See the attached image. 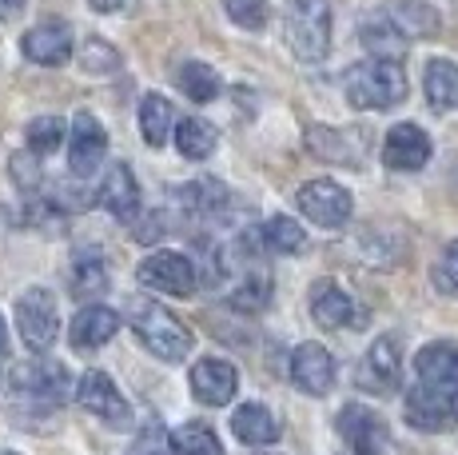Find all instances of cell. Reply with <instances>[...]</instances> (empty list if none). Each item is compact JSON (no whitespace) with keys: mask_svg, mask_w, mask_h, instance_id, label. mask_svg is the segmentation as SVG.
<instances>
[{"mask_svg":"<svg viewBox=\"0 0 458 455\" xmlns=\"http://www.w3.org/2000/svg\"><path fill=\"white\" fill-rule=\"evenodd\" d=\"M343 92H347L351 108H363V112H386L394 104L407 100V73H403L399 60H386V56H371V60H359V64L347 68L343 76Z\"/></svg>","mask_w":458,"mask_h":455,"instance_id":"obj_1","label":"cell"},{"mask_svg":"<svg viewBox=\"0 0 458 455\" xmlns=\"http://www.w3.org/2000/svg\"><path fill=\"white\" fill-rule=\"evenodd\" d=\"M128 323H131V331H136L140 344H144L148 352H152L156 360H164V364L188 360V352L196 348L191 331L183 328V323L175 320L164 304L148 300V296H131L128 300Z\"/></svg>","mask_w":458,"mask_h":455,"instance_id":"obj_2","label":"cell"},{"mask_svg":"<svg viewBox=\"0 0 458 455\" xmlns=\"http://www.w3.org/2000/svg\"><path fill=\"white\" fill-rule=\"evenodd\" d=\"M284 32L303 64H319L331 52V4L327 0H292Z\"/></svg>","mask_w":458,"mask_h":455,"instance_id":"obj_3","label":"cell"},{"mask_svg":"<svg viewBox=\"0 0 458 455\" xmlns=\"http://www.w3.org/2000/svg\"><path fill=\"white\" fill-rule=\"evenodd\" d=\"M13 399L29 408H60L68 399V372L56 360H37V364H21L13 375Z\"/></svg>","mask_w":458,"mask_h":455,"instance_id":"obj_4","label":"cell"},{"mask_svg":"<svg viewBox=\"0 0 458 455\" xmlns=\"http://www.w3.org/2000/svg\"><path fill=\"white\" fill-rule=\"evenodd\" d=\"M16 328H21V339L32 352H48L60 336L56 296H52L48 288H29V292L16 300Z\"/></svg>","mask_w":458,"mask_h":455,"instance_id":"obj_5","label":"cell"},{"mask_svg":"<svg viewBox=\"0 0 458 455\" xmlns=\"http://www.w3.org/2000/svg\"><path fill=\"white\" fill-rule=\"evenodd\" d=\"M140 284L152 288V292H164V296H191L199 288V268L191 264L188 256L180 252H152L144 264L136 268Z\"/></svg>","mask_w":458,"mask_h":455,"instance_id":"obj_6","label":"cell"},{"mask_svg":"<svg viewBox=\"0 0 458 455\" xmlns=\"http://www.w3.org/2000/svg\"><path fill=\"white\" fill-rule=\"evenodd\" d=\"M403 416H407V424L419 427V432H451V427H458V391L419 383V388L407 391Z\"/></svg>","mask_w":458,"mask_h":455,"instance_id":"obj_7","label":"cell"},{"mask_svg":"<svg viewBox=\"0 0 458 455\" xmlns=\"http://www.w3.org/2000/svg\"><path fill=\"white\" fill-rule=\"evenodd\" d=\"M399 380H403V356H399V339L394 336H378L367 356L359 360L355 367V383L371 396H391L399 391Z\"/></svg>","mask_w":458,"mask_h":455,"instance_id":"obj_8","label":"cell"},{"mask_svg":"<svg viewBox=\"0 0 458 455\" xmlns=\"http://www.w3.org/2000/svg\"><path fill=\"white\" fill-rule=\"evenodd\" d=\"M295 204H299V212H303L311 224H319V228H343V224L351 220V208H355V200H351V192L343 188V184H335V180H307L303 188H299Z\"/></svg>","mask_w":458,"mask_h":455,"instance_id":"obj_9","label":"cell"},{"mask_svg":"<svg viewBox=\"0 0 458 455\" xmlns=\"http://www.w3.org/2000/svg\"><path fill=\"white\" fill-rule=\"evenodd\" d=\"M76 404H81L84 411H92L96 419H104V424H112V427H124L131 419L128 399L120 396V388L104 372H84L81 375V383H76Z\"/></svg>","mask_w":458,"mask_h":455,"instance_id":"obj_10","label":"cell"},{"mask_svg":"<svg viewBox=\"0 0 458 455\" xmlns=\"http://www.w3.org/2000/svg\"><path fill=\"white\" fill-rule=\"evenodd\" d=\"M104 152H108V133H104V124L92 112H76L72 136H68V168H72L76 176H92L104 164Z\"/></svg>","mask_w":458,"mask_h":455,"instance_id":"obj_11","label":"cell"},{"mask_svg":"<svg viewBox=\"0 0 458 455\" xmlns=\"http://www.w3.org/2000/svg\"><path fill=\"white\" fill-rule=\"evenodd\" d=\"M335 427H339V435L347 440V448L355 455H383L386 448V424L383 416L363 404H347L335 416Z\"/></svg>","mask_w":458,"mask_h":455,"instance_id":"obj_12","label":"cell"},{"mask_svg":"<svg viewBox=\"0 0 458 455\" xmlns=\"http://www.w3.org/2000/svg\"><path fill=\"white\" fill-rule=\"evenodd\" d=\"M311 316L319 328L327 331H339V328H363L367 316L347 292H343L335 279H319L311 288Z\"/></svg>","mask_w":458,"mask_h":455,"instance_id":"obj_13","label":"cell"},{"mask_svg":"<svg viewBox=\"0 0 458 455\" xmlns=\"http://www.w3.org/2000/svg\"><path fill=\"white\" fill-rule=\"evenodd\" d=\"M191 396L199 399L204 408H224L235 399V388H240V372H235L227 360H219V356H208V360H199L191 367Z\"/></svg>","mask_w":458,"mask_h":455,"instance_id":"obj_14","label":"cell"},{"mask_svg":"<svg viewBox=\"0 0 458 455\" xmlns=\"http://www.w3.org/2000/svg\"><path fill=\"white\" fill-rule=\"evenodd\" d=\"M21 52L32 64H44V68L68 64V56H72V29H68L64 21L37 24V29H29L21 37Z\"/></svg>","mask_w":458,"mask_h":455,"instance_id":"obj_15","label":"cell"},{"mask_svg":"<svg viewBox=\"0 0 458 455\" xmlns=\"http://www.w3.org/2000/svg\"><path fill=\"white\" fill-rule=\"evenodd\" d=\"M292 383L307 396H327L335 388V360L323 344H299L292 352Z\"/></svg>","mask_w":458,"mask_h":455,"instance_id":"obj_16","label":"cell"},{"mask_svg":"<svg viewBox=\"0 0 458 455\" xmlns=\"http://www.w3.org/2000/svg\"><path fill=\"white\" fill-rule=\"evenodd\" d=\"M430 160V136L419 124H394L383 140V164L391 172H419Z\"/></svg>","mask_w":458,"mask_h":455,"instance_id":"obj_17","label":"cell"},{"mask_svg":"<svg viewBox=\"0 0 458 455\" xmlns=\"http://www.w3.org/2000/svg\"><path fill=\"white\" fill-rule=\"evenodd\" d=\"M96 204L108 216H116L120 224H136L140 216V184L131 176L128 164H112L108 176H104L100 192H96Z\"/></svg>","mask_w":458,"mask_h":455,"instance_id":"obj_18","label":"cell"},{"mask_svg":"<svg viewBox=\"0 0 458 455\" xmlns=\"http://www.w3.org/2000/svg\"><path fill=\"white\" fill-rule=\"evenodd\" d=\"M415 372H419V383L458 391V344H446V339L427 344L415 356Z\"/></svg>","mask_w":458,"mask_h":455,"instance_id":"obj_19","label":"cell"},{"mask_svg":"<svg viewBox=\"0 0 458 455\" xmlns=\"http://www.w3.org/2000/svg\"><path fill=\"white\" fill-rule=\"evenodd\" d=\"M116 331H120L116 312L104 308V304H88V308L76 312V320H72V348L76 352H96V348H104Z\"/></svg>","mask_w":458,"mask_h":455,"instance_id":"obj_20","label":"cell"},{"mask_svg":"<svg viewBox=\"0 0 458 455\" xmlns=\"http://www.w3.org/2000/svg\"><path fill=\"white\" fill-rule=\"evenodd\" d=\"M232 432L243 448H267V443L279 440V419L263 404H243L232 416Z\"/></svg>","mask_w":458,"mask_h":455,"instance_id":"obj_21","label":"cell"},{"mask_svg":"<svg viewBox=\"0 0 458 455\" xmlns=\"http://www.w3.org/2000/svg\"><path fill=\"white\" fill-rule=\"evenodd\" d=\"M422 89H427V100H430V108L435 112H454L458 108V64L454 60L435 56L427 64Z\"/></svg>","mask_w":458,"mask_h":455,"instance_id":"obj_22","label":"cell"},{"mask_svg":"<svg viewBox=\"0 0 458 455\" xmlns=\"http://www.w3.org/2000/svg\"><path fill=\"white\" fill-rule=\"evenodd\" d=\"M175 200H180L183 208H188L191 216H204V220H216V216H224V208H227V188L219 180H191V184H183L180 192H175Z\"/></svg>","mask_w":458,"mask_h":455,"instance_id":"obj_23","label":"cell"},{"mask_svg":"<svg viewBox=\"0 0 458 455\" xmlns=\"http://www.w3.org/2000/svg\"><path fill=\"white\" fill-rule=\"evenodd\" d=\"M175 128V112H172V100L160 92H148L144 100H140V133L152 148H164L167 136H172Z\"/></svg>","mask_w":458,"mask_h":455,"instance_id":"obj_24","label":"cell"},{"mask_svg":"<svg viewBox=\"0 0 458 455\" xmlns=\"http://www.w3.org/2000/svg\"><path fill=\"white\" fill-rule=\"evenodd\" d=\"M307 148H311L319 160H331V164L363 160V152L351 144V133H343V128H307Z\"/></svg>","mask_w":458,"mask_h":455,"instance_id":"obj_25","label":"cell"},{"mask_svg":"<svg viewBox=\"0 0 458 455\" xmlns=\"http://www.w3.org/2000/svg\"><path fill=\"white\" fill-rule=\"evenodd\" d=\"M219 144V133L199 116H188L175 124V148H180L183 160H208Z\"/></svg>","mask_w":458,"mask_h":455,"instance_id":"obj_26","label":"cell"},{"mask_svg":"<svg viewBox=\"0 0 458 455\" xmlns=\"http://www.w3.org/2000/svg\"><path fill=\"white\" fill-rule=\"evenodd\" d=\"M359 37H363V45L371 48L375 56H386V60H399V52L407 48V37L399 32V24H394L391 16H371V21H363Z\"/></svg>","mask_w":458,"mask_h":455,"instance_id":"obj_27","label":"cell"},{"mask_svg":"<svg viewBox=\"0 0 458 455\" xmlns=\"http://www.w3.org/2000/svg\"><path fill=\"white\" fill-rule=\"evenodd\" d=\"M394 13H386L394 24H399L403 37H435L438 32V13L430 4H419V0H394Z\"/></svg>","mask_w":458,"mask_h":455,"instance_id":"obj_28","label":"cell"},{"mask_svg":"<svg viewBox=\"0 0 458 455\" xmlns=\"http://www.w3.org/2000/svg\"><path fill=\"white\" fill-rule=\"evenodd\" d=\"M172 455H224V443L204 419H191L172 432Z\"/></svg>","mask_w":458,"mask_h":455,"instance_id":"obj_29","label":"cell"},{"mask_svg":"<svg viewBox=\"0 0 458 455\" xmlns=\"http://www.w3.org/2000/svg\"><path fill=\"white\" fill-rule=\"evenodd\" d=\"M175 84L183 89V96H191L196 104H208V100H216L219 96V76H216V68L211 64H199V60H188V64L175 73Z\"/></svg>","mask_w":458,"mask_h":455,"instance_id":"obj_30","label":"cell"},{"mask_svg":"<svg viewBox=\"0 0 458 455\" xmlns=\"http://www.w3.org/2000/svg\"><path fill=\"white\" fill-rule=\"evenodd\" d=\"M72 292L81 296V300H96V296L108 292V268H104V260L96 256V252H81L72 264Z\"/></svg>","mask_w":458,"mask_h":455,"instance_id":"obj_31","label":"cell"},{"mask_svg":"<svg viewBox=\"0 0 458 455\" xmlns=\"http://www.w3.org/2000/svg\"><path fill=\"white\" fill-rule=\"evenodd\" d=\"M263 244H267V252L295 256V252L307 248V236H303V228H299L292 216H271V220L263 224Z\"/></svg>","mask_w":458,"mask_h":455,"instance_id":"obj_32","label":"cell"},{"mask_svg":"<svg viewBox=\"0 0 458 455\" xmlns=\"http://www.w3.org/2000/svg\"><path fill=\"white\" fill-rule=\"evenodd\" d=\"M227 304H232L235 312H248V316H255V312H263L271 304V279L267 272H251L240 279V288H235L232 296H227Z\"/></svg>","mask_w":458,"mask_h":455,"instance_id":"obj_33","label":"cell"},{"mask_svg":"<svg viewBox=\"0 0 458 455\" xmlns=\"http://www.w3.org/2000/svg\"><path fill=\"white\" fill-rule=\"evenodd\" d=\"M120 52L108 45L104 37H88L84 45H81V68L88 76H112V73H120Z\"/></svg>","mask_w":458,"mask_h":455,"instance_id":"obj_34","label":"cell"},{"mask_svg":"<svg viewBox=\"0 0 458 455\" xmlns=\"http://www.w3.org/2000/svg\"><path fill=\"white\" fill-rule=\"evenodd\" d=\"M60 140H64V120H60V116H37V120L29 124V148H32L37 156L56 152Z\"/></svg>","mask_w":458,"mask_h":455,"instance_id":"obj_35","label":"cell"},{"mask_svg":"<svg viewBox=\"0 0 458 455\" xmlns=\"http://www.w3.org/2000/svg\"><path fill=\"white\" fill-rule=\"evenodd\" d=\"M430 284H435V292H443V296L458 292V240L446 244L443 256L435 260V268H430Z\"/></svg>","mask_w":458,"mask_h":455,"instance_id":"obj_36","label":"cell"},{"mask_svg":"<svg viewBox=\"0 0 458 455\" xmlns=\"http://www.w3.org/2000/svg\"><path fill=\"white\" fill-rule=\"evenodd\" d=\"M224 8H227V16L248 32H259L263 24H267V4H263V0H224Z\"/></svg>","mask_w":458,"mask_h":455,"instance_id":"obj_37","label":"cell"},{"mask_svg":"<svg viewBox=\"0 0 458 455\" xmlns=\"http://www.w3.org/2000/svg\"><path fill=\"white\" fill-rule=\"evenodd\" d=\"M131 455H172V435H167V427L160 419L144 424V432H140L136 443H131Z\"/></svg>","mask_w":458,"mask_h":455,"instance_id":"obj_38","label":"cell"},{"mask_svg":"<svg viewBox=\"0 0 458 455\" xmlns=\"http://www.w3.org/2000/svg\"><path fill=\"white\" fill-rule=\"evenodd\" d=\"M8 172H13L16 188L21 192H37L40 188V164H37V152H16L13 160H8Z\"/></svg>","mask_w":458,"mask_h":455,"instance_id":"obj_39","label":"cell"},{"mask_svg":"<svg viewBox=\"0 0 458 455\" xmlns=\"http://www.w3.org/2000/svg\"><path fill=\"white\" fill-rule=\"evenodd\" d=\"M96 13H120V16H131L140 8V0H88Z\"/></svg>","mask_w":458,"mask_h":455,"instance_id":"obj_40","label":"cell"},{"mask_svg":"<svg viewBox=\"0 0 458 455\" xmlns=\"http://www.w3.org/2000/svg\"><path fill=\"white\" fill-rule=\"evenodd\" d=\"M24 4H29V0H0V21H13V16H21Z\"/></svg>","mask_w":458,"mask_h":455,"instance_id":"obj_41","label":"cell"},{"mask_svg":"<svg viewBox=\"0 0 458 455\" xmlns=\"http://www.w3.org/2000/svg\"><path fill=\"white\" fill-rule=\"evenodd\" d=\"M8 352V328H4V320H0V356Z\"/></svg>","mask_w":458,"mask_h":455,"instance_id":"obj_42","label":"cell"},{"mask_svg":"<svg viewBox=\"0 0 458 455\" xmlns=\"http://www.w3.org/2000/svg\"><path fill=\"white\" fill-rule=\"evenodd\" d=\"M0 455H16V451H0Z\"/></svg>","mask_w":458,"mask_h":455,"instance_id":"obj_43","label":"cell"}]
</instances>
